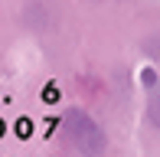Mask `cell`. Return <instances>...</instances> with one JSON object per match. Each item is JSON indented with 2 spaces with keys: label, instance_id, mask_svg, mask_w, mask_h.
Here are the masks:
<instances>
[{
  "label": "cell",
  "instance_id": "obj_1",
  "mask_svg": "<svg viewBox=\"0 0 160 157\" xmlns=\"http://www.w3.org/2000/svg\"><path fill=\"white\" fill-rule=\"evenodd\" d=\"M62 138L82 157H98L105 151V144H108L105 131L98 128V121L82 108H65L62 111Z\"/></svg>",
  "mask_w": 160,
  "mask_h": 157
},
{
  "label": "cell",
  "instance_id": "obj_2",
  "mask_svg": "<svg viewBox=\"0 0 160 157\" xmlns=\"http://www.w3.org/2000/svg\"><path fill=\"white\" fill-rule=\"evenodd\" d=\"M13 128H17V138H23V141H26V138L33 134V121H30V118H20L17 124H13Z\"/></svg>",
  "mask_w": 160,
  "mask_h": 157
},
{
  "label": "cell",
  "instance_id": "obj_3",
  "mask_svg": "<svg viewBox=\"0 0 160 157\" xmlns=\"http://www.w3.org/2000/svg\"><path fill=\"white\" fill-rule=\"evenodd\" d=\"M42 95H46V102H56V98H59V92H56V85H46V92H42Z\"/></svg>",
  "mask_w": 160,
  "mask_h": 157
},
{
  "label": "cell",
  "instance_id": "obj_4",
  "mask_svg": "<svg viewBox=\"0 0 160 157\" xmlns=\"http://www.w3.org/2000/svg\"><path fill=\"white\" fill-rule=\"evenodd\" d=\"M154 78H157L154 69H144V82H147V85H154Z\"/></svg>",
  "mask_w": 160,
  "mask_h": 157
},
{
  "label": "cell",
  "instance_id": "obj_5",
  "mask_svg": "<svg viewBox=\"0 0 160 157\" xmlns=\"http://www.w3.org/2000/svg\"><path fill=\"white\" fill-rule=\"evenodd\" d=\"M3 128H7V124H3V118H0V138H3Z\"/></svg>",
  "mask_w": 160,
  "mask_h": 157
}]
</instances>
